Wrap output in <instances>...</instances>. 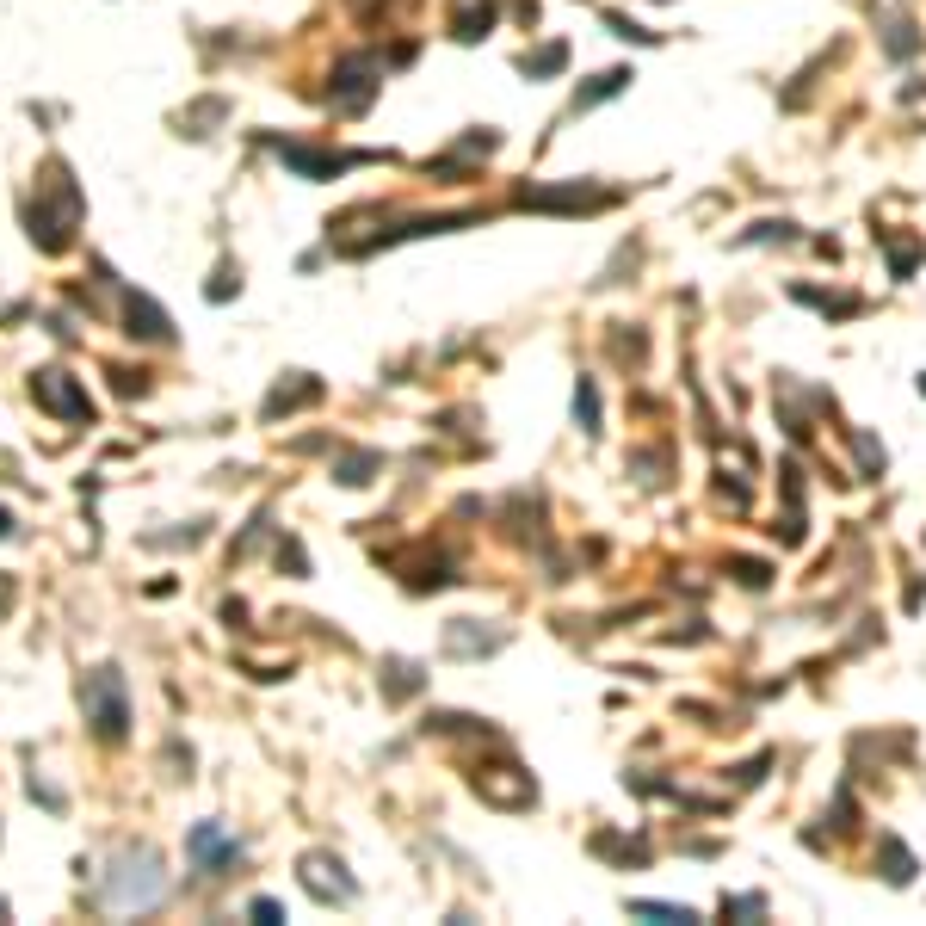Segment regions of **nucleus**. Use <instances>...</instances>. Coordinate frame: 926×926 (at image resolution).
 <instances>
[{"mask_svg":"<svg viewBox=\"0 0 926 926\" xmlns=\"http://www.w3.org/2000/svg\"><path fill=\"white\" fill-rule=\"evenodd\" d=\"M81 704H87V717L105 741H118L124 735V680H118V667H99L93 680L81 686Z\"/></svg>","mask_w":926,"mask_h":926,"instance_id":"nucleus-2","label":"nucleus"},{"mask_svg":"<svg viewBox=\"0 0 926 926\" xmlns=\"http://www.w3.org/2000/svg\"><path fill=\"white\" fill-rule=\"evenodd\" d=\"M192 852H198L204 865H210V859H235V846H229L217 828H198V834H192Z\"/></svg>","mask_w":926,"mask_h":926,"instance_id":"nucleus-4","label":"nucleus"},{"mask_svg":"<svg viewBox=\"0 0 926 926\" xmlns=\"http://www.w3.org/2000/svg\"><path fill=\"white\" fill-rule=\"evenodd\" d=\"M161 896V877H155V852H124L118 877H105V902L112 908H149Z\"/></svg>","mask_w":926,"mask_h":926,"instance_id":"nucleus-1","label":"nucleus"},{"mask_svg":"<svg viewBox=\"0 0 926 926\" xmlns=\"http://www.w3.org/2000/svg\"><path fill=\"white\" fill-rule=\"evenodd\" d=\"M7 531H13V525H7V513H0V538H7Z\"/></svg>","mask_w":926,"mask_h":926,"instance_id":"nucleus-5","label":"nucleus"},{"mask_svg":"<svg viewBox=\"0 0 926 926\" xmlns=\"http://www.w3.org/2000/svg\"><path fill=\"white\" fill-rule=\"evenodd\" d=\"M38 396L50 408H62V414H87V396H75V389L62 383V371H38Z\"/></svg>","mask_w":926,"mask_h":926,"instance_id":"nucleus-3","label":"nucleus"}]
</instances>
